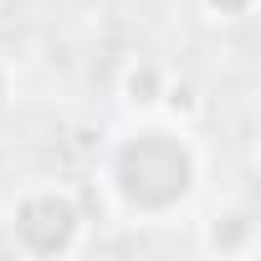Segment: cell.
I'll return each mask as SVG.
<instances>
[{
    "mask_svg": "<svg viewBox=\"0 0 261 261\" xmlns=\"http://www.w3.org/2000/svg\"><path fill=\"white\" fill-rule=\"evenodd\" d=\"M200 11L215 26H241V21L256 16V0H200Z\"/></svg>",
    "mask_w": 261,
    "mask_h": 261,
    "instance_id": "5",
    "label": "cell"
},
{
    "mask_svg": "<svg viewBox=\"0 0 261 261\" xmlns=\"http://www.w3.org/2000/svg\"><path fill=\"white\" fill-rule=\"evenodd\" d=\"M169 67L164 62H154V57H134L123 72H118V97H123V108L134 113V118H159V108H164V92H169Z\"/></svg>",
    "mask_w": 261,
    "mask_h": 261,
    "instance_id": "4",
    "label": "cell"
},
{
    "mask_svg": "<svg viewBox=\"0 0 261 261\" xmlns=\"http://www.w3.org/2000/svg\"><path fill=\"white\" fill-rule=\"evenodd\" d=\"M200 251L220 256V261H251L261 251V220L246 200H225L210 210V220H200Z\"/></svg>",
    "mask_w": 261,
    "mask_h": 261,
    "instance_id": "3",
    "label": "cell"
},
{
    "mask_svg": "<svg viewBox=\"0 0 261 261\" xmlns=\"http://www.w3.org/2000/svg\"><path fill=\"white\" fill-rule=\"evenodd\" d=\"M97 190L118 220L169 225L190 215L205 190V149L190 123L174 118H134L108 139L97 159Z\"/></svg>",
    "mask_w": 261,
    "mask_h": 261,
    "instance_id": "1",
    "label": "cell"
},
{
    "mask_svg": "<svg viewBox=\"0 0 261 261\" xmlns=\"http://www.w3.org/2000/svg\"><path fill=\"white\" fill-rule=\"evenodd\" d=\"M6 241L31 261L77 256L87 246V205L62 179H31L6 205Z\"/></svg>",
    "mask_w": 261,
    "mask_h": 261,
    "instance_id": "2",
    "label": "cell"
},
{
    "mask_svg": "<svg viewBox=\"0 0 261 261\" xmlns=\"http://www.w3.org/2000/svg\"><path fill=\"white\" fill-rule=\"evenodd\" d=\"M11 102H16V67L0 57V113H6Z\"/></svg>",
    "mask_w": 261,
    "mask_h": 261,
    "instance_id": "6",
    "label": "cell"
},
{
    "mask_svg": "<svg viewBox=\"0 0 261 261\" xmlns=\"http://www.w3.org/2000/svg\"><path fill=\"white\" fill-rule=\"evenodd\" d=\"M0 6H6V0H0Z\"/></svg>",
    "mask_w": 261,
    "mask_h": 261,
    "instance_id": "7",
    "label": "cell"
}]
</instances>
